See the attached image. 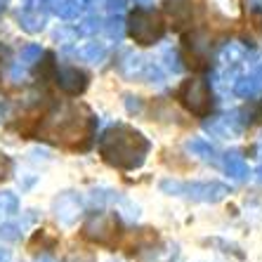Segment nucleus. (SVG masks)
Wrapping results in <instances>:
<instances>
[{
	"label": "nucleus",
	"mask_w": 262,
	"mask_h": 262,
	"mask_svg": "<svg viewBox=\"0 0 262 262\" xmlns=\"http://www.w3.org/2000/svg\"><path fill=\"white\" fill-rule=\"evenodd\" d=\"M19 210V199L14 191H0V220Z\"/></svg>",
	"instance_id": "obj_17"
},
{
	"label": "nucleus",
	"mask_w": 262,
	"mask_h": 262,
	"mask_svg": "<svg viewBox=\"0 0 262 262\" xmlns=\"http://www.w3.org/2000/svg\"><path fill=\"white\" fill-rule=\"evenodd\" d=\"M0 262H12V253L7 248H0Z\"/></svg>",
	"instance_id": "obj_27"
},
{
	"label": "nucleus",
	"mask_w": 262,
	"mask_h": 262,
	"mask_svg": "<svg viewBox=\"0 0 262 262\" xmlns=\"http://www.w3.org/2000/svg\"><path fill=\"white\" fill-rule=\"evenodd\" d=\"M83 236L104 248H114L121 236V220L116 213H92L83 222Z\"/></svg>",
	"instance_id": "obj_5"
},
{
	"label": "nucleus",
	"mask_w": 262,
	"mask_h": 262,
	"mask_svg": "<svg viewBox=\"0 0 262 262\" xmlns=\"http://www.w3.org/2000/svg\"><path fill=\"white\" fill-rule=\"evenodd\" d=\"M106 33H109V38H114V40H121L123 38V21L118 19V14H116V19H109V21H106Z\"/></svg>",
	"instance_id": "obj_20"
},
{
	"label": "nucleus",
	"mask_w": 262,
	"mask_h": 262,
	"mask_svg": "<svg viewBox=\"0 0 262 262\" xmlns=\"http://www.w3.org/2000/svg\"><path fill=\"white\" fill-rule=\"evenodd\" d=\"M21 236L17 225H3L0 227V241H17Z\"/></svg>",
	"instance_id": "obj_21"
},
{
	"label": "nucleus",
	"mask_w": 262,
	"mask_h": 262,
	"mask_svg": "<svg viewBox=\"0 0 262 262\" xmlns=\"http://www.w3.org/2000/svg\"><path fill=\"white\" fill-rule=\"evenodd\" d=\"M36 262H55V260H52V257H50V255H40Z\"/></svg>",
	"instance_id": "obj_30"
},
{
	"label": "nucleus",
	"mask_w": 262,
	"mask_h": 262,
	"mask_svg": "<svg viewBox=\"0 0 262 262\" xmlns=\"http://www.w3.org/2000/svg\"><path fill=\"white\" fill-rule=\"evenodd\" d=\"M128 109L130 111H140V102H133V97H128Z\"/></svg>",
	"instance_id": "obj_28"
},
{
	"label": "nucleus",
	"mask_w": 262,
	"mask_h": 262,
	"mask_svg": "<svg viewBox=\"0 0 262 262\" xmlns=\"http://www.w3.org/2000/svg\"><path fill=\"white\" fill-rule=\"evenodd\" d=\"M222 163H225L227 175L232 177V180H236V182H246L250 177V170H248V163H246L244 154L236 151V149H234V151H227Z\"/></svg>",
	"instance_id": "obj_10"
},
{
	"label": "nucleus",
	"mask_w": 262,
	"mask_h": 262,
	"mask_svg": "<svg viewBox=\"0 0 262 262\" xmlns=\"http://www.w3.org/2000/svg\"><path fill=\"white\" fill-rule=\"evenodd\" d=\"M161 189L172 196H184L191 201L203 203H217L229 194V187L225 182H180V180H163Z\"/></svg>",
	"instance_id": "obj_3"
},
{
	"label": "nucleus",
	"mask_w": 262,
	"mask_h": 262,
	"mask_svg": "<svg viewBox=\"0 0 262 262\" xmlns=\"http://www.w3.org/2000/svg\"><path fill=\"white\" fill-rule=\"evenodd\" d=\"M19 24H21L24 31H29V33H38V31H43V26H45V17L38 12V10H33V5L26 3L24 12H19Z\"/></svg>",
	"instance_id": "obj_13"
},
{
	"label": "nucleus",
	"mask_w": 262,
	"mask_h": 262,
	"mask_svg": "<svg viewBox=\"0 0 262 262\" xmlns=\"http://www.w3.org/2000/svg\"><path fill=\"white\" fill-rule=\"evenodd\" d=\"M85 3H88V5H97L99 0H85Z\"/></svg>",
	"instance_id": "obj_33"
},
{
	"label": "nucleus",
	"mask_w": 262,
	"mask_h": 262,
	"mask_svg": "<svg viewBox=\"0 0 262 262\" xmlns=\"http://www.w3.org/2000/svg\"><path fill=\"white\" fill-rule=\"evenodd\" d=\"M7 114H10V99L5 95H0V121L7 118Z\"/></svg>",
	"instance_id": "obj_26"
},
{
	"label": "nucleus",
	"mask_w": 262,
	"mask_h": 262,
	"mask_svg": "<svg viewBox=\"0 0 262 262\" xmlns=\"http://www.w3.org/2000/svg\"><path fill=\"white\" fill-rule=\"evenodd\" d=\"M10 175H12V159H10L7 154L0 151V182L7 180Z\"/></svg>",
	"instance_id": "obj_22"
},
{
	"label": "nucleus",
	"mask_w": 262,
	"mask_h": 262,
	"mask_svg": "<svg viewBox=\"0 0 262 262\" xmlns=\"http://www.w3.org/2000/svg\"><path fill=\"white\" fill-rule=\"evenodd\" d=\"M165 59H168V69H170L172 73H180L182 71V64H180V57H177V52H165Z\"/></svg>",
	"instance_id": "obj_24"
},
{
	"label": "nucleus",
	"mask_w": 262,
	"mask_h": 262,
	"mask_svg": "<svg viewBox=\"0 0 262 262\" xmlns=\"http://www.w3.org/2000/svg\"><path fill=\"white\" fill-rule=\"evenodd\" d=\"M67 262H97V257H95V253H90L85 248H76L67 255Z\"/></svg>",
	"instance_id": "obj_19"
},
{
	"label": "nucleus",
	"mask_w": 262,
	"mask_h": 262,
	"mask_svg": "<svg viewBox=\"0 0 262 262\" xmlns=\"http://www.w3.org/2000/svg\"><path fill=\"white\" fill-rule=\"evenodd\" d=\"M97 128V118L83 106H59L55 114L45 116L38 128V137L50 144L67 149H90Z\"/></svg>",
	"instance_id": "obj_1"
},
{
	"label": "nucleus",
	"mask_w": 262,
	"mask_h": 262,
	"mask_svg": "<svg viewBox=\"0 0 262 262\" xmlns=\"http://www.w3.org/2000/svg\"><path fill=\"white\" fill-rule=\"evenodd\" d=\"M78 52V57L80 59H85V61H90V64H97V61H102L104 57H106V48H104V43H85L83 48H78L76 50Z\"/></svg>",
	"instance_id": "obj_15"
},
{
	"label": "nucleus",
	"mask_w": 262,
	"mask_h": 262,
	"mask_svg": "<svg viewBox=\"0 0 262 262\" xmlns=\"http://www.w3.org/2000/svg\"><path fill=\"white\" fill-rule=\"evenodd\" d=\"M99 24H102L99 19L90 17V19H85V21H83V26H80V29L85 31V33H92V31H97V29H99Z\"/></svg>",
	"instance_id": "obj_25"
},
{
	"label": "nucleus",
	"mask_w": 262,
	"mask_h": 262,
	"mask_svg": "<svg viewBox=\"0 0 262 262\" xmlns=\"http://www.w3.org/2000/svg\"><path fill=\"white\" fill-rule=\"evenodd\" d=\"M165 14L172 19V26H182L191 19V3L189 0H168Z\"/></svg>",
	"instance_id": "obj_12"
},
{
	"label": "nucleus",
	"mask_w": 262,
	"mask_h": 262,
	"mask_svg": "<svg viewBox=\"0 0 262 262\" xmlns=\"http://www.w3.org/2000/svg\"><path fill=\"white\" fill-rule=\"evenodd\" d=\"M55 83L61 92H67L69 97H78L88 88V73L76 67H61L55 71Z\"/></svg>",
	"instance_id": "obj_7"
},
{
	"label": "nucleus",
	"mask_w": 262,
	"mask_h": 262,
	"mask_svg": "<svg viewBox=\"0 0 262 262\" xmlns=\"http://www.w3.org/2000/svg\"><path fill=\"white\" fill-rule=\"evenodd\" d=\"M151 142L130 125H111L99 137V156L118 170H135L144 163Z\"/></svg>",
	"instance_id": "obj_2"
},
{
	"label": "nucleus",
	"mask_w": 262,
	"mask_h": 262,
	"mask_svg": "<svg viewBox=\"0 0 262 262\" xmlns=\"http://www.w3.org/2000/svg\"><path fill=\"white\" fill-rule=\"evenodd\" d=\"M206 128L213 130V133L220 135V137H236L238 133H244L246 123L238 118V111H232V114H227V116L217 118L215 123H208Z\"/></svg>",
	"instance_id": "obj_9"
},
{
	"label": "nucleus",
	"mask_w": 262,
	"mask_h": 262,
	"mask_svg": "<svg viewBox=\"0 0 262 262\" xmlns=\"http://www.w3.org/2000/svg\"><path fill=\"white\" fill-rule=\"evenodd\" d=\"M177 99L182 102V106L196 118H206L213 109V97H210V85L201 78H189L184 80L180 90H177Z\"/></svg>",
	"instance_id": "obj_6"
},
{
	"label": "nucleus",
	"mask_w": 262,
	"mask_h": 262,
	"mask_svg": "<svg viewBox=\"0 0 262 262\" xmlns=\"http://www.w3.org/2000/svg\"><path fill=\"white\" fill-rule=\"evenodd\" d=\"M128 7V0H106V10L109 14H123Z\"/></svg>",
	"instance_id": "obj_23"
},
{
	"label": "nucleus",
	"mask_w": 262,
	"mask_h": 262,
	"mask_svg": "<svg viewBox=\"0 0 262 262\" xmlns=\"http://www.w3.org/2000/svg\"><path fill=\"white\" fill-rule=\"evenodd\" d=\"M187 149H189V151L194 154V156L203 159V161H213V159H215V149L210 146V142H206L203 137L189 140V142H187Z\"/></svg>",
	"instance_id": "obj_16"
},
{
	"label": "nucleus",
	"mask_w": 262,
	"mask_h": 262,
	"mask_svg": "<svg viewBox=\"0 0 262 262\" xmlns=\"http://www.w3.org/2000/svg\"><path fill=\"white\" fill-rule=\"evenodd\" d=\"M40 57H43L40 45H26V48H21V61H24L26 67H31V64L40 61Z\"/></svg>",
	"instance_id": "obj_18"
},
{
	"label": "nucleus",
	"mask_w": 262,
	"mask_h": 262,
	"mask_svg": "<svg viewBox=\"0 0 262 262\" xmlns=\"http://www.w3.org/2000/svg\"><path fill=\"white\" fill-rule=\"evenodd\" d=\"M234 92H236L238 97H255L262 92V64L255 69L253 73L244 76V78L236 80V85H234Z\"/></svg>",
	"instance_id": "obj_11"
},
{
	"label": "nucleus",
	"mask_w": 262,
	"mask_h": 262,
	"mask_svg": "<svg viewBox=\"0 0 262 262\" xmlns=\"http://www.w3.org/2000/svg\"><path fill=\"white\" fill-rule=\"evenodd\" d=\"M255 175H257V182H262V165H260V168H257V172H255Z\"/></svg>",
	"instance_id": "obj_32"
},
{
	"label": "nucleus",
	"mask_w": 262,
	"mask_h": 262,
	"mask_svg": "<svg viewBox=\"0 0 262 262\" xmlns=\"http://www.w3.org/2000/svg\"><path fill=\"white\" fill-rule=\"evenodd\" d=\"M7 10V0H0V14Z\"/></svg>",
	"instance_id": "obj_31"
},
{
	"label": "nucleus",
	"mask_w": 262,
	"mask_h": 262,
	"mask_svg": "<svg viewBox=\"0 0 262 262\" xmlns=\"http://www.w3.org/2000/svg\"><path fill=\"white\" fill-rule=\"evenodd\" d=\"M135 5H140V7H151L154 0H135Z\"/></svg>",
	"instance_id": "obj_29"
},
{
	"label": "nucleus",
	"mask_w": 262,
	"mask_h": 262,
	"mask_svg": "<svg viewBox=\"0 0 262 262\" xmlns=\"http://www.w3.org/2000/svg\"><path fill=\"white\" fill-rule=\"evenodd\" d=\"M128 33L137 45H154L163 38L165 24L156 12L146 10V7H140V10H135V12L130 14Z\"/></svg>",
	"instance_id": "obj_4"
},
{
	"label": "nucleus",
	"mask_w": 262,
	"mask_h": 262,
	"mask_svg": "<svg viewBox=\"0 0 262 262\" xmlns=\"http://www.w3.org/2000/svg\"><path fill=\"white\" fill-rule=\"evenodd\" d=\"M45 3L61 19H78L80 14V0H45Z\"/></svg>",
	"instance_id": "obj_14"
},
{
	"label": "nucleus",
	"mask_w": 262,
	"mask_h": 262,
	"mask_svg": "<svg viewBox=\"0 0 262 262\" xmlns=\"http://www.w3.org/2000/svg\"><path fill=\"white\" fill-rule=\"evenodd\" d=\"M52 213H55V217L59 220L61 225H73L76 220H78V215L83 213V201H80L78 194H73V191H64V194H59L55 199V203H52Z\"/></svg>",
	"instance_id": "obj_8"
}]
</instances>
